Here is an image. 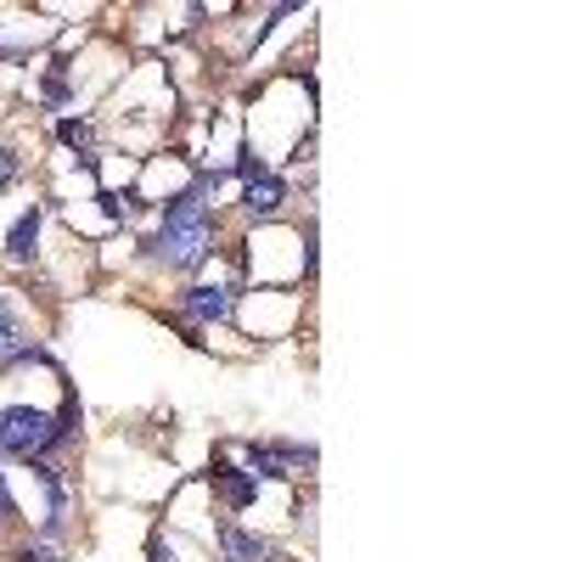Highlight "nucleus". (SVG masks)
Returning <instances> with one entry per match:
<instances>
[{
    "instance_id": "obj_1",
    "label": "nucleus",
    "mask_w": 562,
    "mask_h": 562,
    "mask_svg": "<svg viewBox=\"0 0 562 562\" xmlns=\"http://www.w3.org/2000/svg\"><path fill=\"white\" fill-rule=\"evenodd\" d=\"M214 180H220V175H198L180 198L164 203V225H158V237L147 243L164 265H175V270H198V265L209 259V248H214V214H209Z\"/></svg>"
},
{
    "instance_id": "obj_2",
    "label": "nucleus",
    "mask_w": 562,
    "mask_h": 562,
    "mask_svg": "<svg viewBox=\"0 0 562 562\" xmlns=\"http://www.w3.org/2000/svg\"><path fill=\"white\" fill-rule=\"evenodd\" d=\"M74 422H79L74 405H63L57 416L34 411V405H7V411H0V461H7V456L40 461L45 450H57V445L74 439Z\"/></svg>"
},
{
    "instance_id": "obj_3",
    "label": "nucleus",
    "mask_w": 562,
    "mask_h": 562,
    "mask_svg": "<svg viewBox=\"0 0 562 562\" xmlns=\"http://www.w3.org/2000/svg\"><path fill=\"white\" fill-rule=\"evenodd\" d=\"M209 479H214V490L225 495V506H231V512H243V506H254V501H259V479H254V473H243V467H231V461H214V473H209Z\"/></svg>"
},
{
    "instance_id": "obj_4",
    "label": "nucleus",
    "mask_w": 562,
    "mask_h": 562,
    "mask_svg": "<svg viewBox=\"0 0 562 562\" xmlns=\"http://www.w3.org/2000/svg\"><path fill=\"white\" fill-rule=\"evenodd\" d=\"M180 315L186 321H225L231 315V288H186L180 293Z\"/></svg>"
},
{
    "instance_id": "obj_5",
    "label": "nucleus",
    "mask_w": 562,
    "mask_h": 562,
    "mask_svg": "<svg viewBox=\"0 0 562 562\" xmlns=\"http://www.w3.org/2000/svg\"><path fill=\"white\" fill-rule=\"evenodd\" d=\"M265 557H270V546L259 535H248L237 524H220V562H265Z\"/></svg>"
},
{
    "instance_id": "obj_6",
    "label": "nucleus",
    "mask_w": 562,
    "mask_h": 562,
    "mask_svg": "<svg viewBox=\"0 0 562 562\" xmlns=\"http://www.w3.org/2000/svg\"><path fill=\"white\" fill-rule=\"evenodd\" d=\"M281 203H288V186H281L270 169L265 175H248V192H243V209L259 220V214H276Z\"/></svg>"
},
{
    "instance_id": "obj_7",
    "label": "nucleus",
    "mask_w": 562,
    "mask_h": 562,
    "mask_svg": "<svg viewBox=\"0 0 562 562\" xmlns=\"http://www.w3.org/2000/svg\"><path fill=\"white\" fill-rule=\"evenodd\" d=\"M0 360H40V349L23 344V326H18L7 299H0Z\"/></svg>"
},
{
    "instance_id": "obj_8",
    "label": "nucleus",
    "mask_w": 562,
    "mask_h": 562,
    "mask_svg": "<svg viewBox=\"0 0 562 562\" xmlns=\"http://www.w3.org/2000/svg\"><path fill=\"white\" fill-rule=\"evenodd\" d=\"M34 243H40V209H29V214H23V220L12 225V237H7V254H12L18 265H23V259L34 254Z\"/></svg>"
},
{
    "instance_id": "obj_9",
    "label": "nucleus",
    "mask_w": 562,
    "mask_h": 562,
    "mask_svg": "<svg viewBox=\"0 0 562 562\" xmlns=\"http://www.w3.org/2000/svg\"><path fill=\"white\" fill-rule=\"evenodd\" d=\"M248 467H254V479H288V461H281L276 445H248Z\"/></svg>"
},
{
    "instance_id": "obj_10",
    "label": "nucleus",
    "mask_w": 562,
    "mask_h": 562,
    "mask_svg": "<svg viewBox=\"0 0 562 562\" xmlns=\"http://www.w3.org/2000/svg\"><path fill=\"white\" fill-rule=\"evenodd\" d=\"M57 135L68 140L74 153H90V124H79V119H63V124H57Z\"/></svg>"
},
{
    "instance_id": "obj_11",
    "label": "nucleus",
    "mask_w": 562,
    "mask_h": 562,
    "mask_svg": "<svg viewBox=\"0 0 562 562\" xmlns=\"http://www.w3.org/2000/svg\"><path fill=\"white\" fill-rule=\"evenodd\" d=\"M12 180H18V153H12V147H0V192H7Z\"/></svg>"
},
{
    "instance_id": "obj_12",
    "label": "nucleus",
    "mask_w": 562,
    "mask_h": 562,
    "mask_svg": "<svg viewBox=\"0 0 562 562\" xmlns=\"http://www.w3.org/2000/svg\"><path fill=\"white\" fill-rule=\"evenodd\" d=\"M18 506H12V490H7V473H0V524H12Z\"/></svg>"
},
{
    "instance_id": "obj_13",
    "label": "nucleus",
    "mask_w": 562,
    "mask_h": 562,
    "mask_svg": "<svg viewBox=\"0 0 562 562\" xmlns=\"http://www.w3.org/2000/svg\"><path fill=\"white\" fill-rule=\"evenodd\" d=\"M18 562H57V551H52V546H29Z\"/></svg>"
}]
</instances>
